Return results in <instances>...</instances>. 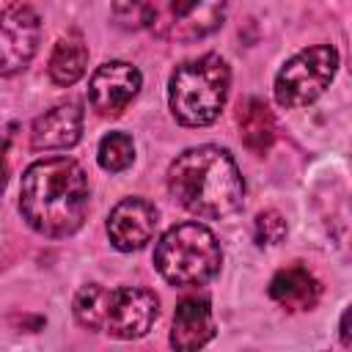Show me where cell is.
Returning a JSON list of instances; mask_svg holds the SVG:
<instances>
[{
	"mask_svg": "<svg viewBox=\"0 0 352 352\" xmlns=\"http://www.w3.org/2000/svg\"><path fill=\"white\" fill-rule=\"evenodd\" d=\"M88 176L69 157L33 162L19 187V212L28 226L44 236H72L88 214Z\"/></svg>",
	"mask_w": 352,
	"mask_h": 352,
	"instance_id": "cell-1",
	"label": "cell"
},
{
	"mask_svg": "<svg viewBox=\"0 0 352 352\" xmlns=\"http://www.w3.org/2000/svg\"><path fill=\"white\" fill-rule=\"evenodd\" d=\"M168 192L195 217L217 220L242 206L245 182L234 157L220 146L182 151L168 168Z\"/></svg>",
	"mask_w": 352,
	"mask_h": 352,
	"instance_id": "cell-2",
	"label": "cell"
},
{
	"mask_svg": "<svg viewBox=\"0 0 352 352\" xmlns=\"http://www.w3.org/2000/svg\"><path fill=\"white\" fill-rule=\"evenodd\" d=\"M228 85V63L214 52L182 63L168 82V104L173 118L184 126L212 124L226 107Z\"/></svg>",
	"mask_w": 352,
	"mask_h": 352,
	"instance_id": "cell-3",
	"label": "cell"
},
{
	"mask_svg": "<svg viewBox=\"0 0 352 352\" xmlns=\"http://www.w3.org/2000/svg\"><path fill=\"white\" fill-rule=\"evenodd\" d=\"M154 264L173 286H204L217 275L223 250L206 226L179 223L160 236L154 248Z\"/></svg>",
	"mask_w": 352,
	"mask_h": 352,
	"instance_id": "cell-4",
	"label": "cell"
},
{
	"mask_svg": "<svg viewBox=\"0 0 352 352\" xmlns=\"http://www.w3.org/2000/svg\"><path fill=\"white\" fill-rule=\"evenodd\" d=\"M338 72V52L330 44H316L292 55L275 77V102L280 107H305L316 102Z\"/></svg>",
	"mask_w": 352,
	"mask_h": 352,
	"instance_id": "cell-5",
	"label": "cell"
},
{
	"mask_svg": "<svg viewBox=\"0 0 352 352\" xmlns=\"http://www.w3.org/2000/svg\"><path fill=\"white\" fill-rule=\"evenodd\" d=\"M226 0H148L146 28L162 41H198L220 28Z\"/></svg>",
	"mask_w": 352,
	"mask_h": 352,
	"instance_id": "cell-6",
	"label": "cell"
},
{
	"mask_svg": "<svg viewBox=\"0 0 352 352\" xmlns=\"http://www.w3.org/2000/svg\"><path fill=\"white\" fill-rule=\"evenodd\" d=\"M41 36L38 14L25 3H11L0 11V77L19 74L36 55Z\"/></svg>",
	"mask_w": 352,
	"mask_h": 352,
	"instance_id": "cell-7",
	"label": "cell"
},
{
	"mask_svg": "<svg viewBox=\"0 0 352 352\" xmlns=\"http://www.w3.org/2000/svg\"><path fill=\"white\" fill-rule=\"evenodd\" d=\"M160 314V300L154 292L140 286H121L110 289L107 297V314H104V333L121 341H132L148 333Z\"/></svg>",
	"mask_w": 352,
	"mask_h": 352,
	"instance_id": "cell-8",
	"label": "cell"
},
{
	"mask_svg": "<svg viewBox=\"0 0 352 352\" xmlns=\"http://www.w3.org/2000/svg\"><path fill=\"white\" fill-rule=\"evenodd\" d=\"M140 72L126 60L102 63L88 82V102L99 116H121L140 91Z\"/></svg>",
	"mask_w": 352,
	"mask_h": 352,
	"instance_id": "cell-9",
	"label": "cell"
},
{
	"mask_svg": "<svg viewBox=\"0 0 352 352\" xmlns=\"http://www.w3.org/2000/svg\"><path fill=\"white\" fill-rule=\"evenodd\" d=\"M157 231V209L146 198H124L107 217V236L116 250L132 253L151 242Z\"/></svg>",
	"mask_w": 352,
	"mask_h": 352,
	"instance_id": "cell-10",
	"label": "cell"
},
{
	"mask_svg": "<svg viewBox=\"0 0 352 352\" xmlns=\"http://www.w3.org/2000/svg\"><path fill=\"white\" fill-rule=\"evenodd\" d=\"M82 135V107L80 102H60L38 116L30 126V146L36 151H55L77 146Z\"/></svg>",
	"mask_w": 352,
	"mask_h": 352,
	"instance_id": "cell-11",
	"label": "cell"
},
{
	"mask_svg": "<svg viewBox=\"0 0 352 352\" xmlns=\"http://www.w3.org/2000/svg\"><path fill=\"white\" fill-rule=\"evenodd\" d=\"M212 336H214V319H212L209 300L206 297H184L173 314L170 346L182 349V352L201 349L212 341Z\"/></svg>",
	"mask_w": 352,
	"mask_h": 352,
	"instance_id": "cell-12",
	"label": "cell"
},
{
	"mask_svg": "<svg viewBox=\"0 0 352 352\" xmlns=\"http://www.w3.org/2000/svg\"><path fill=\"white\" fill-rule=\"evenodd\" d=\"M319 294H322V286L316 275L300 264L278 270L270 280V297L286 311H308L316 305Z\"/></svg>",
	"mask_w": 352,
	"mask_h": 352,
	"instance_id": "cell-13",
	"label": "cell"
},
{
	"mask_svg": "<svg viewBox=\"0 0 352 352\" xmlns=\"http://www.w3.org/2000/svg\"><path fill=\"white\" fill-rule=\"evenodd\" d=\"M85 66H88V47L82 36L80 33L60 36L50 52V63H47L50 80L55 85H74L85 74Z\"/></svg>",
	"mask_w": 352,
	"mask_h": 352,
	"instance_id": "cell-14",
	"label": "cell"
},
{
	"mask_svg": "<svg viewBox=\"0 0 352 352\" xmlns=\"http://www.w3.org/2000/svg\"><path fill=\"white\" fill-rule=\"evenodd\" d=\"M236 124H239V135H242V143L253 151V154H267L272 140H275V121H272V113L270 107L261 102V99H248L236 116Z\"/></svg>",
	"mask_w": 352,
	"mask_h": 352,
	"instance_id": "cell-15",
	"label": "cell"
},
{
	"mask_svg": "<svg viewBox=\"0 0 352 352\" xmlns=\"http://www.w3.org/2000/svg\"><path fill=\"white\" fill-rule=\"evenodd\" d=\"M107 297L110 289L99 286V283H88L74 294V319L80 327L85 330H102L104 327V314H107Z\"/></svg>",
	"mask_w": 352,
	"mask_h": 352,
	"instance_id": "cell-16",
	"label": "cell"
},
{
	"mask_svg": "<svg viewBox=\"0 0 352 352\" xmlns=\"http://www.w3.org/2000/svg\"><path fill=\"white\" fill-rule=\"evenodd\" d=\"M96 160L104 170L110 173H121L126 170L132 162H135V143L126 132H107L102 140H99V148H96Z\"/></svg>",
	"mask_w": 352,
	"mask_h": 352,
	"instance_id": "cell-17",
	"label": "cell"
},
{
	"mask_svg": "<svg viewBox=\"0 0 352 352\" xmlns=\"http://www.w3.org/2000/svg\"><path fill=\"white\" fill-rule=\"evenodd\" d=\"M256 242L258 245H278L283 236H286V220L280 212L275 209H267L256 217Z\"/></svg>",
	"mask_w": 352,
	"mask_h": 352,
	"instance_id": "cell-18",
	"label": "cell"
},
{
	"mask_svg": "<svg viewBox=\"0 0 352 352\" xmlns=\"http://www.w3.org/2000/svg\"><path fill=\"white\" fill-rule=\"evenodd\" d=\"M146 11L148 0H113V16L121 28H143L146 25Z\"/></svg>",
	"mask_w": 352,
	"mask_h": 352,
	"instance_id": "cell-19",
	"label": "cell"
},
{
	"mask_svg": "<svg viewBox=\"0 0 352 352\" xmlns=\"http://www.w3.org/2000/svg\"><path fill=\"white\" fill-rule=\"evenodd\" d=\"M341 344L344 346L352 344V338H349V311H344V316H341Z\"/></svg>",
	"mask_w": 352,
	"mask_h": 352,
	"instance_id": "cell-20",
	"label": "cell"
},
{
	"mask_svg": "<svg viewBox=\"0 0 352 352\" xmlns=\"http://www.w3.org/2000/svg\"><path fill=\"white\" fill-rule=\"evenodd\" d=\"M6 182H8V168H6V162H3V157H0V192L6 190Z\"/></svg>",
	"mask_w": 352,
	"mask_h": 352,
	"instance_id": "cell-21",
	"label": "cell"
}]
</instances>
